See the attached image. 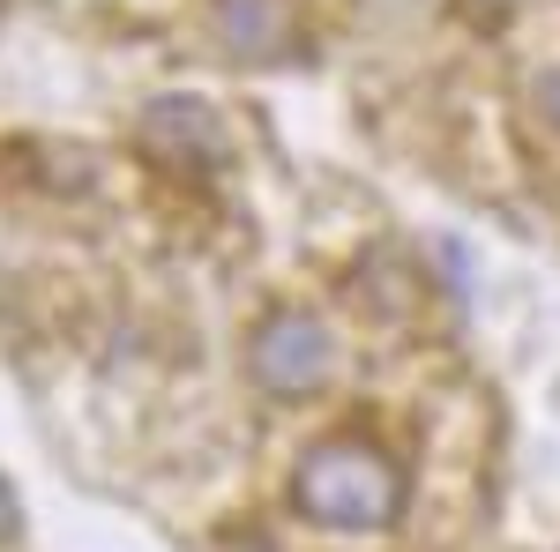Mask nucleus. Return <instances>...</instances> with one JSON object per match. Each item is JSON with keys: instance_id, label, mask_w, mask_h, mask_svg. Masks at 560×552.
<instances>
[{"instance_id": "f257e3e1", "label": "nucleus", "mask_w": 560, "mask_h": 552, "mask_svg": "<svg viewBox=\"0 0 560 552\" xmlns=\"http://www.w3.org/2000/svg\"><path fill=\"white\" fill-rule=\"evenodd\" d=\"M292 501L329 530H382L404 515V470L374 441H322V448H306Z\"/></svg>"}, {"instance_id": "423d86ee", "label": "nucleus", "mask_w": 560, "mask_h": 552, "mask_svg": "<svg viewBox=\"0 0 560 552\" xmlns=\"http://www.w3.org/2000/svg\"><path fill=\"white\" fill-rule=\"evenodd\" d=\"M15 530H23V508H15V485H8V478H0V545H8V538H15Z\"/></svg>"}, {"instance_id": "7ed1b4c3", "label": "nucleus", "mask_w": 560, "mask_h": 552, "mask_svg": "<svg viewBox=\"0 0 560 552\" xmlns=\"http://www.w3.org/2000/svg\"><path fill=\"white\" fill-rule=\"evenodd\" d=\"M210 15V38L232 60H284L300 38V8L292 0H202Z\"/></svg>"}, {"instance_id": "39448f33", "label": "nucleus", "mask_w": 560, "mask_h": 552, "mask_svg": "<svg viewBox=\"0 0 560 552\" xmlns=\"http://www.w3.org/2000/svg\"><path fill=\"white\" fill-rule=\"evenodd\" d=\"M530 97H538V120H546V128H560V68H546V75L530 83Z\"/></svg>"}, {"instance_id": "f03ea898", "label": "nucleus", "mask_w": 560, "mask_h": 552, "mask_svg": "<svg viewBox=\"0 0 560 552\" xmlns=\"http://www.w3.org/2000/svg\"><path fill=\"white\" fill-rule=\"evenodd\" d=\"M247 374L269 396L306 403V396H322V388L337 381V337L314 314H300V306H277V314H261V329L247 337Z\"/></svg>"}, {"instance_id": "20e7f679", "label": "nucleus", "mask_w": 560, "mask_h": 552, "mask_svg": "<svg viewBox=\"0 0 560 552\" xmlns=\"http://www.w3.org/2000/svg\"><path fill=\"white\" fill-rule=\"evenodd\" d=\"M142 134L173 157H195V165H224V120H217L202 97H158L142 113Z\"/></svg>"}]
</instances>
